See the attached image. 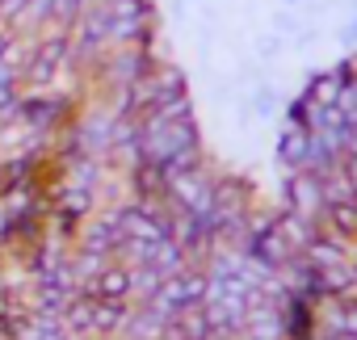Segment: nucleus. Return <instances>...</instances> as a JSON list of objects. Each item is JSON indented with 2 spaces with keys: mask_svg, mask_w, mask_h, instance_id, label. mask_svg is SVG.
Segmentation results:
<instances>
[{
  "mask_svg": "<svg viewBox=\"0 0 357 340\" xmlns=\"http://www.w3.org/2000/svg\"><path fill=\"white\" fill-rule=\"evenodd\" d=\"M286 202L294 215H307V219H319L324 223V210H328V198H324V181L315 173H290L286 181Z\"/></svg>",
  "mask_w": 357,
  "mask_h": 340,
  "instance_id": "obj_1",
  "label": "nucleus"
},
{
  "mask_svg": "<svg viewBox=\"0 0 357 340\" xmlns=\"http://www.w3.org/2000/svg\"><path fill=\"white\" fill-rule=\"evenodd\" d=\"M278 155L286 164V173H303V168L311 164V130L307 126H286L282 143H278Z\"/></svg>",
  "mask_w": 357,
  "mask_h": 340,
  "instance_id": "obj_2",
  "label": "nucleus"
},
{
  "mask_svg": "<svg viewBox=\"0 0 357 340\" xmlns=\"http://www.w3.org/2000/svg\"><path fill=\"white\" fill-rule=\"evenodd\" d=\"M97 298H118V302H126V294H130V269H122V265H105L97 277H93V286H89Z\"/></svg>",
  "mask_w": 357,
  "mask_h": 340,
  "instance_id": "obj_3",
  "label": "nucleus"
},
{
  "mask_svg": "<svg viewBox=\"0 0 357 340\" xmlns=\"http://www.w3.org/2000/svg\"><path fill=\"white\" fill-rule=\"evenodd\" d=\"M278 105H282V97H278V88H257V97H252V109H257L261 118H269V114H278Z\"/></svg>",
  "mask_w": 357,
  "mask_h": 340,
  "instance_id": "obj_4",
  "label": "nucleus"
},
{
  "mask_svg": "<svg viewBox=\"0 0 357 340\" xmlns=\"http://www.w3.org/2000/svg\"><path fill=\"white\" fill-rule=\"evenodd\" d=\"M340 168H344V177H349V185H353V194H357V151H349V155L340 160Z\"/></svg>",
  "mask_w": 357,
  "mask_h": 340,
  "instance_id": "obj_5",
  "label": "nucleus"
},
{
  "mask_svg": "<svg viewBox=\"0 0 357 340\" xmlns=\"http://www.w3.org/2000/svg\"><path fill=\"white\" fill-rule=\"evenodd\" d=\"M340 42L344 47H357V13L349 17V26H340Z\"/></svg>",
  "mask_w": 357,
  "mask_h": 340,
  "instance_id": "obj_6",
  "label": "nucleus"
},
{
  "mask_svg": "<svg viewBox=\"0 0 357 340\" xmlns=\"http://www.w3.org/2000/svg\"><path fill=\"white\" fill-rule=\"evenodd\" d=\"M282 5H298V0H282Z\"/></svg>",
  "mask_w": 357,
  "mask_h": 340,
  "instance_id": "obj_7",
  "label": "nucleus"
},
{
  "mask_svg": "<svg viewBox=\"0 0 357 340\" xmlns=\"http://www.w3.org/2000/svg\"><path fill=\"white\" fill-rule=\"evenodd\" d=\"M353 9H357V0H353Z\"/></svg>",
  "mask_w": 357,
  "mask_h": 340,
  "instance_id": "obj_8",
  "label": "nucleus"
}]
</instances>
